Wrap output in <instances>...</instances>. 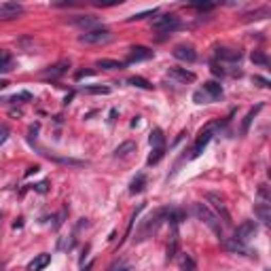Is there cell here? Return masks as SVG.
<instances>
[{
  "instance_id": "cell-11",
  "label": "cell",
  "mask_w": 271,
  "mask_h": 271,
  "mask_svg": "<svg viewBox=\"0 0 271 271\" xmlns=\"http://www.w3.org/2000/svg\"><path fill=\"white\" fill-rule=\"evenodd\" d=\"M168 75H170V79H174L178 83H193L195 81V72H191L187 68H178V66L168 68Z\"/></svg>"
},
{
  "instance_id": "cell-42",
  "label": "cell",
  "mask_w": 271,
  "mask_h": 271,
  "mask_svg": "<svg viewBox=\"0 0 271 271\" xmlns=\"http://www.w3.org/2000/svg\"><path fill=\"white\" fill-rule=\"evenodd\" d=\"M0 271H3V263H0Z\"/></svg>"
},
{
  "instance_id": "cell-14",
  "label": "cell",
  "mask_w": 271,
  "mask_h": 271,
  "mask_svg": "<svg viewBox=\"0 0 271 271\" xmlns=\"http://www.w3.org/2000/svg\"><path fill=\"white\" fill-rule=\"evenodd\" d=\"M202 92H204L210 100H219V98L223 96V85H221V83H216V81H206Z\"/></svg>"
},
{
  "instance_id": "cell-43",
  "label": "cell",
  "mask_w": 271,
  "mask_h": 271,
  "mask_svg": "<svg viewBox=\"0 0 271 271\" xmlns=\"http://www.w3.org/2000/svg\"><path fill=\"white\" fill-rule=\"evenodd\" d=\"M0 216H3V214H0Z\"/></svg>"
},
{
  "instance_id": "cell-21",
  "label": "cell",
  "mask_w": 271,
  "mask_h": 271,
  "mask_svg": "<svg viewBox=\"0 0 271 271\" xmlns=\"http://www.w3.org/2000/svg\"><path fill=\"white\" fill-rule=\"evenodd\" d=\"M83 92H85L87 96H108V94H111V87L92 85V87H83Z\"/></svg>"
},
{
  "instance_id": "cell-1",
  "label": "cell",
  "mask_w": 271,
  "mask_h": 271,
  "mask_svg": "<svg viewBox=\"0 0 271 271\" xmlns=\"http://www.w3.org/2000/svg\"><path fill=\"white\" fill-rule=\"evenodd\" d=\"M168 212H170V208H159L153 214H149L144 221H140V227L136 231V238L134 240L136 242H144V240L153 238L155 233L159 231V227L164 225V223H168Z\"/></svg>"
},
{
  "instance_id": "cell-40",
  "label": "cell",
  "mask_w": 271,
  "mask_h": 271,
  "mask_svg": "<svg viewBox=\"0 0 271 271\" xmlns=\"http://www.w3.org/2000/svg\"><path fill=\"white\" fill-rule=\"evenodd\" d=\"M115 271H132V267H130V265H119Z\"/></svg>"
},
{
  "instance_id": "cell-26",
  "label": "cell",
  "mask_w": 271,
  "mask_h": 271,
  "mask_svg": "<svg viewBox=\"0 0 271 271\" xmlns=\"http://www.w3.org/2000/svg\"><path fill=\"white\" fill-rule=\"evenodd\" d=\"M164 155H166V147H161V149H153V153H151V155H149V159H147V164H149V166L159 164V161L164 159Z\"/></svg>"
},
{
  "instance_id": "cell-37",
  "label": "cell",
  "mask_w": 271,
  "mask_h": 271,
  "mask_svg": "<svg viewBox=\"0 0 271 271\" xmlns=\"http://www.w3.org/2000/svg\"><path fill=\"white\" fill-rule=\"evenodd\" d=\"M92 75H94V70H79L75 77H77V81H79V79H83V77H92Z\"/></svg>"
},
{
  "instance_id": "cell-28",
  "label": "cell",
  "mask_w": 271,
  "mask_h": 271,
  "mask_svg": "<svg viewBox=\"0 0 271 271\" xmlns=\"http://www.w3.org/2000/svg\"><path fill=\"white\" fill-rule=\"evenodd\" d=\"M250 60L255 62V64H259V66H269V60H267V56H265V53H261V51H252Z\"/></svg>"
},
{
  "instance_id": "cell-35",
  "label": "cell",
  "mask_w": 271,
  "mask_h": 271,
  "mask_svg": "<svg viewBox=\"0 0 271 271\" xmlns=\"http://www.w3.org/2000/svg\"><path fill=\"white\" fill-rule=\"evenodd\" d=\"M259 195L263 197V202H267V204L271 202V197H269V191H267V185H261V187H259Z\"/></svg>"
},
{
  "instance_id": "cell-8",
  "label": "cell",
  "mask_w": 271,
  "mask_h": 271,
  "mask_svg": "<svg viewBox=\"0 0 271 271\" xmlns=\"http://www.w3.org/2000/svg\"><path fill=\"white\" fill-rule=\"evenodd\" d=\"M155 56L153 49L149 47H142V45H136L130 49V56H128V64H138V62H147Z\"/></svg>"
},
{
  "instance_id": "cell-25",
  "label": "cell",
  "mask_w": 271,
  "mask_h": 271,
  "mask_svg": "<svg viewBox=\"0 0 271 271\" xmlns=\"http://www.w3.org/2000/svg\"><path fill=\"white\" fill-rule=\"evenodd\" d=\"M132 151H136V144L134 142H123L121 147L115 149V157H128Z\"/></svg>"
},
{
  "instance_id": "cell-41",
  "label": "cell",
  "mask_w": 271,
  "mask_h": 271,
  "mask_svg": "<svg viewBox=\"0 0 271 271\" xmlns=\"http://www.w3.org/2000/svg\"><path fill=\"white\" fill-rule=\"evenodd\" d=\"M9 87V81H5V79H0V92H3V89H7Z\"/></svg>"
},
{
  "instance_id": "cell-32",
  "label": "cell",
  "mask_w": 271,
  "mask_h": 271,
  "mask_svg": "<svg viewBox=\"0 0 271 271\" xmlns=\"http://www.w3.org/2000/svg\"><path fill=\"white\" fill-rule=\"evenodd\" d=\"M9 136H11V130L7 128V125H0V147L9 140Z\"/></svg>"
},
{
  "instance_id": "cell-20",
  "label": "cell",
  "mask_w": 271,
  "mask_h": 271,
  "mask_svg": "<svg viewBox=\"0 0 271 271\" xmlns=\"http://www.w3.org/2000/svg\"><path fill=\"white\" fill-rule=\"evenodd\" d=\"M144 187H147V176H144V174H138V176L132 180V185H130V193H132V195L142 193Z\"/></svg>"
},
{
  "instance_id": "cell-38",
  "label": "cell",
  "mask_w": 271,
  "mask_h": 271,
  "mask_svg": "<svg viewBox=\"0 0 271 271\" xmlns=\"http://www.w3.org/2000/svg\"><path fill=\"white\" fill-rule=\"evenodd\" d=\"M34 191H39V193H47V191H49V185H47V183H39V185H34Z\"/></svg>"
},
{
  "instance_id": "cell-15",
  "label": "cell",
  "mask_w": 271,
  "mask_h": 271,
  "mask_svg": "<svg viewBox=\"0 0 271 271\" xmlns=\"http://www.w3.org/2000/svg\"><path fill=\"white\" fill-rule=\"evenodd\" d=\"M49 263H51V255H47V252H43V255H36L28 263V271H43Z\"/></svg>"
},
{
  "instance_id": "cell-17",
  "label": "cell",
  "mask_w": 271,
  "mask_h": 271,
  "mask_svg": "<svg viewBox=\"0 0 271 271\" xmlns=\"http://www.w3.org/2000/svg\"><path fill=\"white\" fill-rule=\"evenodd\" d=\"M72 24L79 26V28H89V30H96L98 28V20L96 17H85V15H79L72 20Z\"/></svg>"
},
{
  "instance_id": "cell-19",
  "label": "cell",
  "mask_w": 271,
  "mask_h": 271,
  "mask_svg": "<svg viewBox=\"0 0 271 271\" xmlns=\"http://www.w3.org/2000/svg\"><path fill=\"white\" fill-rule=\"evenodd\" d=\"M13 70V56L9 51H0V75Z\"/></svg>"
},
{
  "instance_id": "cell-36",
  "label": "cell",
  "mask_w": 271,
  "mask_h": 271,
  "mask_svg": "<svg viewBox=\"0 0 271 271\" xmlns=\"http://www.w3.org/2000/svg\"><path fill=\"white\" fill-rule=\"evenodd\" d=\"M252 83L259 85V87H263V89H267V87H269V81H267V79H263V77H252Z\"/></svg>"
},
{
  "instance_id": "cell-12",
  "label": "cell",
  "mask_w": 271,
  "mask_h": 271,
  "mask_svg": "<svg viewBox=\"0 0 271 271\" xmlns=\"http://www.w3.org/2000/svg\"><path fill=\"white\" fill-rule=\"evenodd\" d=\"M216 58H219V60H225V62H240V60H242V51H240V49L221 47V49H216Z\"/></svg>"
},
{
  "instance_id": "cell-10",
  "label": "cell",
  "mask_w": 271,
  "mask_h": 271,
  "mask_svg": "<svg viewBox=\"0 0 271 271\" xmlns=\"http://www.w3.org/2000/svg\"><path fill=\"white\" fill-rule=\"evenodd\" d=\"M172 53H174V58L180 60V62H189L191 64V62L197 60V51L191 45H176Z\"/></svg>"
},
{
  "instance_id": "cell-29",
  "label": "cell",
  "mask_w": 271,
  "mask_h": 271,
  "mask_svg": "<svg viewBox=\"0 0 271 271\" xmlns=\"http://www.w3.org/2000/svg\"><path fill=\"white\" fill-rule=\"evenodd\" d=\"M267 15H269V9H267V7H263V9L255 11V13H250V15H246V20H248V22H250V20H265Z\"/></svg>"
},
{
  "instance_id": "cell-9",
  "label": "cell",
  "mask_w": 271,
  "mask_h": 271,
  "mask_svg": "<svg viewBox=\"0 0 271 271\" xmlns=\"http://www.w3.org/2000/svg\"><path fill=\"white\" fill-rule=\"evenodd\" d=\"M24 13V7L20 3H3L0 5V20L7 22V20H17Z\"/></svg>"
},
{
  "instance_id": "cell-18",
  "label": "cell",
  "mask_w": 271,
  "mask_h": 271,
  "mask_svg": "<svg viewBox=\"0 0 271 271\" xmlns=\"http://www.w3.org/2000/svg\"><path fill=\"white\" fill-rule=\"evenodd\" d=\"M149 144L153 149H161V147H166V138H164V132H161L159 128H155L149 136Z\"/></svg>"
},
{
  "instance_id": "cell-24",
  "label": "cell",
  "mask_w": 271,
  "mask_h": 271,
  "mask_svg": "<svg viewBox=\"0 0 271 271\" xmlns=\"http://www.w3.org/2000/svg\"><path fill=\"white\" fill-rule=\"evenodd\" d=\"M96 66H98V68H102V70H121L125 64H123V62H119V60H100Z\"/></svg>"
},
{
  "instance_id": "cell-13",
  "label": "cell",
  "mask_w": 271,
  "mask_h": 271,
  "mask_svg": "<svg viewBox=\"0 0 271 271\" xmlns=\"http://www.w3.org/2000/svg\"><path fill=\"white\" fill-rule=\"evenodd\" d=\"M70 68V62H58V64H53V66H49L45 72H43V77H47V79H60L64 72Z\"/></svg>"
},
{
  "instance_id": "cell-27",
  "label": "cell",
  "mask_w": 271,
  "mask_h": 271,
  "mask_svg": "<svg viewBox=\"0 0 271 271\" xmlns=\"http://www.w3.org/2000/svg\"><path fill=\"white\" fill-rule=\"evenodd\" d=\"M130 85L140 87V89H153V83H149L147 79H142V77H132L130 79Z\"/></svg>"
},
{
  "instance_id": "cell-39",
  "label": "cell",
  "mask_w": 271,
  "mask_h": 271,
  "mask_svg": "<svg viewBox=\"0 0 271 271\" xmlns=\"http://www.w3.org/2000/svg\"><path fill=\"white\" fill-rule=\"evenodd\" d=\"M39 170H41L39 166H34V168H30V170L26 172V176H32V174H36V172H39Z\"/></svg>"
},
{
  "instance_id": "cell-4",
  "label": "cell",
  "mask_w": 271,
  "mask_h": 271,
  "mask_svg": "<svg viewBox=\"0 0 271 271\" xmlns=\"http://www.w3.org/2000/svg\"><path fill=\"white\" fill-rule=\"evenodd\" d=\"M111 39H113V34H111V30H106V28L85 30V32L79 36V41H81V43H87V45H102V43H108Z\"/></svg>"
},
{
  "instance_id": "cell-5",
  "label": "cell",
  "mask_w": 271,
  "mask_h": 271,
  "mask_svg": "<svg viewBox=\"0 0 271 271\" xmlns=\"http://www.w3.org/2000/svg\"><path fill=\"white\" fill-rule=\"evenodd\" d=\"M153 28L159 30V32H164V34H170V32H176L178 28H183V24H180V20L176 15H159L153 20Z\"/></svg>"
},
{
  "instance_id": "cell-23",
  "label": "cell",
  "mask_w": 271,
  "mask_h": 271,
  "mask_svg": "<svg viewBox=\"0 0 271 271\" xmlns=\"http://www.w3.org/2000/svg\"><path fill=\"white\" fill-rule=\"evenodd\" d=\"M263 108V104H259L257 108H250L248 111V115H246V119H244V123H242V134H248V130H250V123H252V119L257 117V113Z\"/></svg>"
},
{
  "instance_id": "cell-2",
  "label": "cell",
  "mask_w": 271,
  "mask_h": 271,
  "mask_svg": "<svg viewBox=\"0 0 271 271\" xmlns=\"http://www.w3.org/2000/svg\"><path fill=\"white\" fill-rule=\"evenodd\" d=\"M193 214L197 216V219H200L214 236H219V238H223V225H221V219L219 216H216L206 204H195L193 206Z\"/></svg>"
},
{
  "instance_id": "cell-22",
  "label": "cell",
  "mask_w": 271,
  "mask_h": 271,
  "mask_svg": "<svg viewBox=\"0 0 271 271\" xmlns=\"http://www.w3.org/2000/svg\"><path fill=\"white\" fill-rule=\"evenodd\" d=\"M225 248L229 250V252H236V255H248V248L244 246V244H240V242H236V240H229V242H225Z\"/></svg>"
},
{
  "instance_id": "cell-7",
  "label": "cell",
  "mask_w": 271,
  "mask_h": 271,
  "mask_svg": "<svg viewBox=\"0 0 271 271\" xmlns=\"http://www.w3.org/2000/svg\"><path fill=\"white\" fill-rule=\"evenodd\" d=\"M257 231H259V227H257V223H255V221H246V223H242V225L236 229V236H233V240L246 246L252 238L257 236Z\"/></svg>"
},
{
  "instance_id": "cell-30",
  "label": "cell",
  "mask_w": 271,
  "mask_h": 271,
  "mask_svg": "<svg viewBox=\"0 0 271 271\" xmlns=\"http://www.w3.org/2000/svg\"><path fill=\"white\" fill-rule=\"evenodd\" d=\"M180 271H197L195 261L191 257H183V263H180Z\"/></svg>"
},
{
  "instance_id": "cell-3",
  "label": "cell",
  "mask_w": 271,
  "mask_h": 271,
  "mask_svg": "<svg viewBox=\"0 0 271 271\" xmlns=\"http://www.w3.org/2000/svg\"><path fill=\"white\" fill-rule=\"evenodd\" d=\"M221 128V121H214V123H208L206 128L200 132V136H197V140H195V147H193V151H191V159H197L202 153H204V149L210 144V140L214 138V132Z\"/></svg>"
},
{
  "instance_id": "cell-6",
  "label": "cell",
  "mask_w": 271,
  "mask_h": 271,
  "mask_svg": "<svg viewBox=\"0 0 271 271\" xmlns=\"http://www.w3.org/2000/svg\"><path fill=\"white\" fill-rule=\"evenodd\" d=\"M206 200H208V204H212V208L216 210L214 214L219 216V219H221L225 225H231V214H229V210H227V204H225L223 197H221L219 193H208Z\"/></svg>"
},
{
  "instance_id": "cell-16",
  "label": "cell",
  "mask_w": 271,
  "mask_h": 271,
  "mask_svg": "<svg viewBox=\"0 0 271 271\" xmlns=\"http://www.w3.org/2000/svg\"><path fill=\"white\" fill-rule=\"evenodd\" d=\"M255 214L259 216V221H261L263 225H269V223H271V204H267V202L257 204V206H255Z\"/></svg>"
},
{
  "instance_id": "cell-33",
  "label": "cell",
  "mask_w": 271,
  "mask_h": 271,
  "mask_svg": "<svg viewBox=\"0 0 271 271\" xmlns=\"http://www.w3.org/2000/svg\"><path fill=\"white\" fill-rule=\"evenodd\" d=\"M193 100H195L197 104H208V102H212L204 92H195V94H193Z\"/></svg>"
},
{
  "instance_id": "cell-31",
  "label": "cell",
  "mask_w": 271,
  "mask_h": 271,
  "mask_svg": "<svg viewBox=\"0 0 271 271\" xmlns=\"http://www.w3.org/2000/svg\"><path fill=\"white\" fill-rule=\"evenodd\" d=\"M32 96L28 94V92H22V94H17V96H13V98H9L7 100V104H17V102H22V100H30Z\"/></svg>"
},
{
  "instance_id": "cell-34",
  "label": "cell",
  "mask_w": 271,
  "mask_h": 271,
  "mask_svg": "<svg viewBox=\"0 0 271 271\" xmlns=\"http://www.w3.org/2000/svg\"><path fill=\"white\" fill-rule=\"evenodd\" d=\"M151 15H157V9H149V11H144V13H138V15L130 17V20H132V22H134V20H144V17H151Z\"/></svg>"
}]
</instances>
